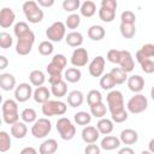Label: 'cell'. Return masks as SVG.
<instances>
[{
  "label": "cell",
  "mask_w": 154,
  "mask_h": 154,
  "mask_svg": "<svg viewBox=\"0 0 154 154\" xmlns=\"http://www.w3.org/2000/svg\"><path fill=\"white\" fill-rule=\"evenodd\" d=\"M22 8H23L24 16L29 20V23H32V24L40 23L45 17V13H43L42 8L38 6V4L36 1H32V0L25 1L23 4Z\"/></svg>",
  "instance_id": "cell-1"
},
{
  "label": "cell",
  "mask_w": 154,
  "mask_h": 154,
  "mask_svg": "<svg viewBox=\"0 0 154 154\" xmlns=\"http://www.w3.org/2000/svg\"><path fill=\"white\" fill-rule=\"evenodd\" d=\"M66 109H67L66 103L60 100H49L46 103H43L41 107L42 114L46 116V118L53 116H63L66 113Z\"/></svg>",
  "instance_id": "cell-2"
},
{
  "label": "cell",
  "mask_w": 154,
  "mask_h": 154,
  "mask_svg": "<svg viewBox=\"0 0 154 154\" xmlns=\"http://www.w3.org/2000/svg\"><path fill=\"white\" fill-rule=\"evenodd\" d=\"M106 100H107V106H108V111L111 112V114H114V113H118V112H122L125 109L124 96H123L122 91L111 90L107 94Z\"/></svg>",
  "instance_id": "cell-3"
},
{
  "label": "cell",
  "mask_w": 154,
  "mask_h": 154,
  "mask_svg": "<svg viewBox=\"0 0 154 154\" xmlns=\"http://www.w3.org/2000/svg\"><path fill=\"white\" fill-rule=\"evenodd\" d=\"M57 130L64 141H70L76 135V126L66 117H61L57 120Z\"/></svg>",
  "instance_id": "cell-4"
},
{
  "label": "cell",
  "mask_w": 154,
  "mask_h": 154,
  "mask_svg": "<svg viewBox=\"0 0 154 154\" xmlns=\"http://www.w3.org/2000/svg\"><path fill=\"white\" fill-rule=\"evenodd\" d=\"M35 42V34L32 32V30H30L29 32L19 36L17 38V45H16V52L19 55H26L31 52V48L34 46Z\"/></svg>",
  "instance_id": "cell-5"
},
{
  "label": "cell",
  "mask_w": 154,
  "mask_h": 154,
  "mask_svg": "<svg viewBox=\"0 0 154 154\" xmlns=\"http://www.w3.org/2000/svg\"><path fill=\"white\" fill-rule=\"evenodd\" d=\"M148 107V100L144 95L142 94H135L134 96H131L126 103V108L128 112L132 113V114H140L142 112H144Z\"/></svg>",
  "instance_id": "cell-6"
},
{
  "label": "cell",
  "mask_w": 154,
  "mask_h": 154,
  "mask_svg": "<svg viewBox=\"0 0 154 154\" xmlns=\"http://www.w3.org/2000/svg\"><path fill=\"white\" fill-rule=\"evenodd\" d=\"M46 36L51 42H60L64 37H66V25L65 23L58 20L54 22L46 30Z\"/></svg>",
  "instance_id": "cell-7"
},
{
  "label": "cell",
  "mask_w": 154,
  "mask_h": 154,
  "mask_svg": "<svg viewBox=\"0 0 154 154\" xmlns=\"http://www.w3.org/2000/svg\"><path fill=\"white\" fill-rule=\"evenodd\" d=\"M52 130V123L48 118H38L31 126V135L35 138H45Z\"/></svg>",
  "instance_id": "cell-8"
},
{
  "label": "cell",
  "mask_w": 154,
  "mask_h": 154,
  "mask_svg": "<svg viewBox=\"0 0 154 154\" xmlns=\"http://www.w3.org/2000/svg\"><path fill=\"white\" fill-rule=\"evenodd\" d=\"M66 64H67V59L64 54H55L53 55L51 63L47 65L46 70L49 76H58L61 75V72L66 67Z\"/></svg>",
  "instance_id": "cell-9"
},
{
  "label": "cell",
  "mask_w": 154,
  "mask_h": 154,
  "mask_svg": "<svg viewBox=\"0 0 154 154\" xmlns=\"http://www.w3.org/2000/svg\"><path fill=\"white\" fill-rule=\"evenodd\" d=\"M89 60V54H88V51L85 48H82V47H78V48H75V51L72 52L71 54V64L73 67H82V66H85Z\"/></svg>",
  "instance_id": "cell-10"
},
{
  "label": "cell",
  "mask_w": 154,
  "mask_h": 154,
  "mask_svg": "<svg viewBox=\"0 0 154 154\" xmlns=\"http://www.w3.org/2000/svg\"><path fill=\"white\" fill-rule=\"evenodd\" d=\"M34 91L31 88V84L29 83H20L14 89V99L17 102H25L32 96Z\"/></svg>",
  "instance_id": "cell-11"
},
{
  "label": "cell",
  "mask_w": 154,
  "mask_h": 154,
  "mask_svg": "<svg viewBox=\"0 0 154 154\" xmlns=\"http://www.w3.org/2000/svg\"><path fill=\"white\" fill-rule=\"evenodd\" d=\"M105 58L102 55H97L95 57L90 64H89V67H88V71L90 73V76L93 77H101L103 75V71H105Z\"/></svg>",
  "instance_id": "cell-12"
},
{
  "label": "cell",
  "mask_w": 154,
  "mask_h": 154,
  "mask_svg": "<svg viewBox=\"0 0 154 154\" xmlns=\"http://www.w3.org/2000/svg\"><path fill=\"white\" fill-rule=\"evenodd\" d=\"M119 67L125 71L126 73L131 72L135 67V61H134V58L131 55V53L126 49H123L120 51V60H119Z\"/></svg>",
  "instance_id": "cell-13"
},
{
  "label": "cell",
  "mask_w": 154,
  "mask_h": 154,
  "mask_svg": "<svg viewBox=\"0 0 154 154\" xmlns=\"http://www.w3.org/2000/svg\"><path fill=\"white\" fill-rule=\"evenodd\" d=\"M82 140L88 143V144H91V143H95L99 137H100V132L99 130L96 129V126H91V125H87L83 128L82 130Z\"/></svg>",
  "instance_id": "cell-14"
},
{
  "label": "cell",
  "mask_w": 154,
  "mask_h": 154,
  "mask_svg": "<svg viewBox=\"0 0 154 154\" xmlns=\"http://www.w3.org/2000/svg\"><path fill=\"white\" fill-rule=\"evenodd\" d=\"M14 19H16V14L12 8L4 7L0 11V26L1 28H4V29L10 28L14 23Z\"/></svg>",
  "instance_id": "cell-15"
},
{
  "label": "cell",
  "mask_w": 154,
  "mask_h": 154,
  "mask_svg": "<svg viewBox=\"0 0 154 154\" xmlns=\"http://www.w3.org/2000/svg\"><path fill=\"white\" fill-rule=\"evenodd\" d=\"M136 60L141 64L142 61L144 60H148V59H152L154 58V45L153 43H146L143 45L137 52H136V55H135Z\"/></svg>",
  "instance_id": "cell-16"
},
{
  "label": "cell",
  "mask_w": 154,
  "mask_h": 154,
  "mask_svg": "<svg viewBox=\"0 0 154 154\" xmlns=\"http://www.w3.org/2000/svg\"><path fill=\"white\" fill-rule=\"evenodd\" d=\"M128 87L131 91H134L135 94H140V91H142V89L144 88V78L141 77L140 75H134L130 76L126 81Z\"/></svg>",
  "instance_id": "cell-17"
},
{
  "label": "cell",
  "mask_w": 154,
  "mask_h": 154,
  "mask_svg": "<svg viewBox=\"0 0 154 154\" xmlns=\"http://www.w3.org/2000/svg\"><path fill=\"white\" fill-rule=\"evenodd\" d=\"M119 140H120L122 143H124L126 146H131V144H135L138 141V134L134 129H125L120 132Z\"/></svg>",
  "instance_id": "cell-18"
},
{
  "label": "cell",
  "mask_w": 154,
  "mask_h": 154,
  "mask_svg": "<svg viewBox=\"0 0 154 154\" xmlns=\"http://www.w3.org/2000/svg\"><path fill=\"white\" fill-rule=\"evenodd\" d=\"M0 87L5 91H10L16 89V77L11 73H1L0 75Z\"/></svg>",
  "instance_id": "cell-19"
},
{
  "label": "cell",
  "mask_w": 154,
  "mask_h": 154,
  "mask_svg": "<svg viewBox=\"0 0 154 154\" xmlns=\"http://www.w3.org/2000/svg\"><path fill=\"white\" fill-rule=\"evenodd\" d=\"M51 94H52L51 90H48L47 87H43V85H42V87H38V88H36V89L34 90L32 97H34L35 102L43 105V103H46L47 101H49Z\"/></svg>",
  "instance_id": "cell-20"
},
{
  "label": "cell",
  "mask_w": 154,
  "mask_h": 154,
  "mask_svg": "<svg viewBox=\"0 0 154 154\" xmlns=\"http://www.w3.org/2000/svg\"><path fill=\"white\" fill-rule=\"evenodd\" d=\"M120 140L116 136H111V135H107L105 136L102 140H101V143H100V147L101 149L103 150H113V149H117L120 147Z\"/></svg>",
  "instance_id": "cell-21"
},
{
  "label": "cell",
  "mask_w": 154,
  "mask_h": 154,
  "mask_svg": "<svg viewBox=\"0 0 154 154\" xmlns=\"http://www.w3.org/2000/svg\"><path fill=\"white\" fill-rule=\"evenodd\" d=\"M57 150H58V142L54 138L45 140L38 148L40 154H54Z\"/></svg>",
  "instance_id": "cell-22"
},
{
  "label": "cell",
  "mask_w": 154,
  "mask_h": 154,
  "mask_svg": "<svg viewBox=\"0 0 154 154\" xmlns=\"http://www.w3.org/2000/svg\"><path fill=\"white\" fill-rule=\"evenodd\" d=\"M96 129L99 130L100 135H109L113 129H114V125H113V120L112 119H108V118H101L99 119V122L96 123Z\"/></svg>",
  "instance_id": "cell-23"
},
{
  "label": "cell",
  "mask_w": 154,
  "mask_h": 154,
  "mask_svg": "<svg viewBox=\"0 0 154 154\" xmlns=\"http://www.w3.org/2000/svg\"><path fill=\"white\" fill-rule=\"evenodd\" d=\"M65 41H66V45L67 46L78 48L83 43V35L79 31H71V32H69L66 35Z\"/></svg>",
  "instance_id": "cell-24"
},
{
  "label": "cell",
  "mask_w": 154,
  "mask_h": 154,
  "mask_svg": "<svg viewBox=\"0 0 154 154\" xmlns=\"http://www.w3.org/2000/svg\"><path fill=\"white\" fill-rule=\"evenodd\" d=\"M106 35V30L101 25H91L88 29V37L93 41H101Z\"/></svg>",
  "instance_id": "cell-25"
},
{
  "label": "cell",
  "mask_w": 154,
  "mask_h": 154,
  "mask_svg": "<svg viewBox=\"0 0 154 154\" xmlns=\"http://www.w3.org/2000/svg\"><path fill=\"white\" fill-rule=\"evenodd\" d=\"M84 101V95L79 90H72L67 95V103L71 107H79Z\"/></svg>",
  "instance_id": "cell-26"
},
{
  "label": "cell",
  "mask_w": 154,
  "mask_h": 154,
  "mask_svg": "<svg viewBox=\"0 0 154 154\" xmlns=\"http://www.w3.org/2000/svg\"><path fill=\"white\" fill-rule=\"evenodd\" d=\"M28 134V128L24 122H18L13 125H11V135L14 138H24Z\"/></svg>",
  "instance_id": "cell-27"
},
{
  "label": "cell",
  "mask_w": 154,
  "mask_h": 154,
  "mask_svg": "<svg viewBox=\"0 0 154 154\" xmlns=\"http://www.w3.org/2000/svg\"><path fill=\"white\" fill-rule=\"evenodd\" d=\"M81 77H82V72H81V70L78 67H69L64 72V78L69 83H77V82H79Z\"/></svg>",
  "instance_id": "cell-28"
},
{
  "label": "cell",
  "mask_w": 154,
  "mask_h": 154,
  "mask_svg": "<svg viewBox=\"0 0 154 154\" xmlns=\"http://www.w3.org/2000/svg\"><path fill=\"white\" fill-rule=\"evenodd\" d=\"M29 81H30L31 85L38 88V87L43 85V83L46 81V77H45V73L41 70H32L29 73Z\"/></svg>",
  "instance_id": "cell-29"
},
{
  "label": "cell",
  "mask_w": 154,
  "mask_h": 154,
  "mask_svg": "<svg viewBox=\"0 0 154 154\" xmlns=\"http://www.w3.org/2000/svg\"><path fill=\"white\" fill-rule=\"evenodd\" d=\"M79 11H81V14H82L83 17L90 18V17H93V16L95 14V12H96V5H95L94 1L87 0V1L82 2Z\"/></svg>",
  "instance_id": "cell-30"
},
{
  "label": "cell",
  "mask_w": 154,
  "mask_h": 154,
  "mask_svg": "<svg viewBox=\"0 0 154 154\" xmlns=\"http://www.w3.org/2000/svg\"><path fill=\"white\" fill-rule=\"evenodd\" d=\"M51 93L53 94V96H55V97H58V99L65 96L66 93H67L66 81L63 79V81H60V82H58V83H55V84H52V85H51Z\"/></svg>",
  "instance_id": "cell-31"
},
{
  "label": "cell",
  "mask_w": 154,
  "mask_h": 154,
  "mask_svg": "<svg viewBox=\"0 0 154 154\" xmlns=\"http://www.w3.org/2000/svg\"><path fill=\"white\" fill-rule=\"evenodd\" d=\"M111 76L113 77L116 84H123L125 83V81H128V73L125 71H123L120 67H113L111 71H109Z\"/></svg>",
  "instance_id": "cell-32"
},
{
  "label": "cell",
  "mask_w": 154,
  "mask_h": 154,
  "mask_svg": "<svg viewBox=\"0 0 154 154\" xmlns=\"http://www.w3.org/2000/svg\"><path fill=\"white\" fill-rule=\"evenodd\" d=\"M1 112H2V114L18 113V102H17V100H12V99L5 100L2 102V106H1Z\"/></svg>",
  "instance_id": "cell-33"
},
{
  "label": "cell",
  "mask_w": 154,
  "mask_h": 154,
  "mask_svg": "<svg viewBox=\"0 0 154 154\" xmlns=\"http://www.w3.org/2000/svg\"><path fill=\"white\" fill-rule=\"evenodd\" d=\"M20 118L24 123H29V124H34L37 120V113L34 108H24L20 113Z\"/></svg>",
  "instance_id": "cell-34"
},
{
  "label": "cell",
  "mask_w": 154,
  "mask_h": 154,
  "mask_svg": "<svg viewBox=\"0 0 154 154\" xmlns=\"http://www.w3.org/2000/svg\"><path fill=\"white\" fill-rule=\"evenodd\" d=\"M87 102L89 105V107H93L97 103H101L102 102V95L99 90L96 89H91L88 94H87Z\"/></svg>",
  "instance_id": "cell-35"
},
{
  "label": "cell",
  "mask_w": 154,
  "mask_h": 154,
  "mask_svg": "<svg viewBox=\"0 0 154 154\" xmlns=\"http://www.w3.org/2000/svg\"><path fill=\"white\" fill-rule=\"evenodd\" d=\"M73 119L77 125H84L87 126L91 122V114L85 111H79L73 116Z\"/></svg>",
  "instance_id": "cell-36"
},
{
  "label": "cell",
  "mask_w": 154,
  "mask_h": 154,
  "mask_svg": "<svg viewBox=\"0 0 154 154\" xmlns=\"http://www.w3.org/2000/svg\"><path fill=\"white\" fill-rule=\"evenodd\" d=\"M119 30H120V34L124 38H132L136 34V26L135 24H124V23H120V26H119Z\"/></svg>",
  "instance_id": "cell-37"
},
{
  "label": "cell",
  "mask_w": 154,
  "mask_h": 154,
  "mask_svg": "<svg viewBox=\"0 0 154 154\" xmlns=\"http://www.w3.org/2000/svg\"><path fill=\"white\" fill-rule=\"evenodd\" d=\"M100 87L103 90H112L116 87V82H114V79H113V77L111 76L109 72L101 76V78H100Z\"/></svg>",
  "instance_id": "cell-38"
},
{
  "label": "cell",
  "mask_w": 154,
  "mask_h": 154,
  "mask_svg": "<svg viewBox=\"0 0 154 154\" xmlns=\"http://www.w3.org/2000/svg\"><path fill=\"white\" fill-rule=\"evenodd\" d=\"M99 18L105 22V23H111L116 18V11L106 8V7H100L99 10Z\"/></svg>",
  "instance_id": "cell-39"
},
{
  "label": "cell",
  "mask_w": 154,
  "mask_h": 154,
  "mask_svg": "<svg viewBox=\"0 0 154 154\" xmlns=\"http://www.w3.org/2000/svg\"><path fill=\"white\" fill-rule=\"evenodd\" d=\"M106 113H107V107H106V105L103 102L97 103V105L90 107V114L93 117H95V118H99V119L105 118Z\"/></svg>",
  "instance_id": "cell-40"
},
{
  "label": "cell",
  "mask_w": 154,
  "mask_h": 154,
  "mask_svg": "<svg viewBox=\"0 0 154 154\" xmlns=\"http://www.w3.org/2000/svg\"><path fill=\"white\" fill-rule=\"evenodd\" d=\"M81 24V17L79 14L77 13H71L70 16H67L66 20H65V25L67 29H71V30H75Z\"/></svg>",
  "instance_id": "cell-41"
},
{
  "label": "cell",
  "mask_w": 154,
  "mask_h": 154,
  "mask_svg": "<svg viewBox=\"0 0 154 154\" xmlns=\"http://www.w3.org/2000/svg\"><path fill=\"white\" fill-rule=\"evenodd\" d=\"M11 148V136L6 131H0V152L5 153Z\"/></svg>",
  "instance_id": "cell-42"
},
{
  "label": "cell",
  "mask_w": 154,
  "mask_h": 154,
  "mask_svg": "<svg viewBox=\"0 0 154 154\" xmlns=\"http://www.w3.org/2000/svg\"><path fill=\"white\" fill-rule=\"evenodd\" d=\"M38 53L41 54V55H43V57H47V55H51L52 53H53V51H54V47H53V43L51 42V41H42V42H40V45H38Z\"/></svg>",
  "instance_id": "cell-43"
},
{
  "label": "cell",
  "mask_w": 154,
  "mask_h": 154,
  "mask_svg": "<svg viewBox=\"0 0 154 154\" xmlns=\"http://www.w3.org/2000/svg\"><path fill=\"white\" fill-rule=\"evenodd\" d=\"M81 1L79 0H64L63 1V8L66 12H71L73 13L76 10L81 8Z\"/></svg>",
  "instance_id": "cell-44"
},
{
  "label": "cell",
  "mask_w": 154,
  "mask_h": 154,
  "mask_svg": "<svg viewBox=\"0 0 154 154\" xmlns=\"http://www.w3.org/2000/svg\"><path fill=\"white\" fill-rule=\"evenodd\" d=\"M30 30H31V29L29 28L28 23H25V22H18V23L14 24V28H13V32H14V35H16L17 38H18L19 36H22V35L29 32Z\"/></svg>",
  "instance_id": "cell-45"
},
{
  "label": "cell",
  "mask_w": 154,
  "mask_h": 154,
  "mask_svg": "<svg viewBox=\"0 0 154 154\" xmlns=\"http://www.w3.org/2000/svg\"><path fill=\"white\" fill-rule=\"evenodd\" d=\"M13 45V38L8 32H0V47L2 49H7Z\"/></svg>",
  "instance_id": "cell-46"
},
{
  "label": "cell",
  "mask_w": 154,
  "mask_h": 154,
  "mask_svg": "<svg viewBox=\"0 0 154 154\" xmlns=\"http://www.w3.org/2000/svg\"><path fill=\"white\" fill-rule=\"evenodd\" d=\"M120 20L124 24H135L136 14L132 11H130V10H125V11H123V13L120 16Z\"/></svg>",
  "instance_id": "cell-47"
},
{
  "label": "cell",
  "mask_w": 154,
  "mask_h": 154,
  "mask_svg": "<svg viewBox=\"0 0 154 154\" xmlns=\"http://www.w3.org/2000/svg\"><path fill=\"white\" fill-rule=\"evenodd\" d=\"M107 60L109 63H113V64H119V60H120V51L119 49H109L107 52Z\"/></svg>",
  "instance_id": "cell-48"
},
{
  "label": "cell",
  "mask_w": 154,
  "mask_h": 154,
  "mask_svg": "<svg viewBox=\"0 0 154 154\" xmlns=\"http://www.w3.org/2000/svg\"><path fill=\"white\" fill-rule=\"evenodd\" d=\"M2 120L8 124V125H13L16 123L19 122V113H7V114H2Z\"/></svg>",
  "instance_id": "cell-49"
},
{
  "label": "cell",
  "mask_w": 154,
  "mask_h": 154,
  "mask_svg": "<svg viewBox=\"0 0 154 154\" xmlns=\"http://www.w3.org/2000/svg\"><path fill=\"white\" fill-rule=\"evenodd\" d=\"M141 69L144 73H153L154 72V60L148 59L141 63Z\"/></svg>",
  "instance_id": "cell-50"
},
{
  "label": "cell",
  "mask_w": 154,
  "mask_h": 154,
  "mask_svg": "<svg viewBox=\"0 0 154 154\" xmlns=\"http://www.w3.org/2000/svg\"><path fill=\"white\" fill-rule=\"evenodd\" d=\"M111 119L114 122V123H123L128 119V111L124 109L122 112H118V113H114V114H111Z\"/></svg>",
  "instance_id": "cell-51"
},
{
  "label": "cell",
  "mask_w": 154,
  "mask_h": 154,
  "mask_svg": "<svg viewBox=\"0 0 154 154\" xmlns=\"http://www.w3.org/2000/svg\"><path fill=\"white\" fill-rule=\"evenodd\" d=\"M100 153H101V147H99L95 143L88 144L84 148V154H100Z\"/></svg>",
  "instance_id": "cell-52"
},
{
  "label": "cell",
  "mask_w": 154,
  "mask_h": 154,
  "mask_svg": "<svg viewBox=\"0 0 154 154\" xmlns=\"http://www.w3.org/2000/svg\"><path fill=\"white\" fill-rule=\"evenodd\" d=\"M101 7H106V8L117 11L118 2H117L116 0H102V1H101Z\"/></svg>",
  "instance_id": "cell-53"
},
{
  "label": "cell",
  "mask_w": 154,
  "mask_h": 154,
  "mask_svg": "<svg viewBox=\"0 0 154 154\" xmlns=\"http://www.w3.org/2000/svg\"><path fill=\"white\" fill-rule=\"evenodd\" d=\"M37 4L41 7H51L54 5V0H38Z\"/></svg>",
  "instance_id": "cell-54"
},
{
  "label": "cell",
  "mask_w": 154,
  "mask_h": 154,
  "mask_svg": "<svg viewBox=\"0 0 154 154\" xmlns=\"http://www.w3.org/2000/svg\"><path fill=\"white\" fill-rule=\"evenodd\" d=\"M60 81H63V76H61V75H58V76H49V77H48V82H49L51 85H52V84H55V83H58V82H60Z\"/></svg>",
  "instance_id": "cell-55"
},
{
  "label": "cell",
  "mask_w": 154,
  "mask_h": 154,
  "mask_svg": "<svg viewBox=\"0 0 154 154\" xmlns=\"http://www.w3.org/2000/svg\"><path fill=\"white\" fill-rule=\"evenodd\" d=\"M19 154H37V150L34 147H25L20 150Z\"/></svg>",
  "instance_id": "cell-56"
},
{
  "label": "cell",
  "mask_w": 154,
  "mask_h": 154,
  "mask_svg": "<svg viewBox=\"0 0 154 154\" xmlns=\"http://www.w3.org/2000/svg\"><path fill=\"white\" fill-rule=\"evenodd\" d=\"M118 154H135V150L131 147H123L118 150Z\"/></svg>",
  "instance_id": "cell-57"
},
{
  "label": "cell",
  "mask_w": 154,
  "mask_h": 154,
  "mask_svg": "<svg viewBox=\"0 0 154 154\" xmlns=\"http://www.w3.org/2000/svg\"><path fill=\"white\" fill-rule=\"evenodd\" d=\"M7 65H8V60H7V58H6L5 55H0V70L6 69Z\"/></svg>",
  "instance_id": "cell-58"
},
{
  "label": "cell",
  "mask_w": 154,
  "mask_h": 154,
  "mask_svg": "<svg viewBox=\"0 0 154 154\" xmlns=\"http://www.w3.org/2000/svg\"><path fill=\"white\" fill-rule=\"evenodd\" d=\"M148 150H149L152 154H154V138H152V140L149 141V143H148Z\"/></svg>",
  "instance_id": "cell-59"
},
{
  "label": "cell",
  "mask_w": 154,
  "mask_h": 154,
  "mask_svg": "<svg viewBox=\"0 0 154 154\" xmlns=\"http://www.w3.org/2000/svg\"><path fill=\"white\" fill-rule=\"evenodd\" d=\"M150 96H152V99H153V101H154V85L152 87V90H150Z\"/></svg>",
  "instance_id": "cell-60"
},
{
  "label": "cell",
  "mask_w": 154,
  "mask_h": 154,
  "mask_svg": "<svg viewBox=\"0 0 154 154\" xmlns=\"http://www.w3.org/2000/svg\"><path fill=\"white\" fill-rule=\"evenodd\" d=\"M141 154H152V153H150L149 150H142V152H141Z\"/></svg>",
  "instance_id": "cell-61"
}]
</instances>
